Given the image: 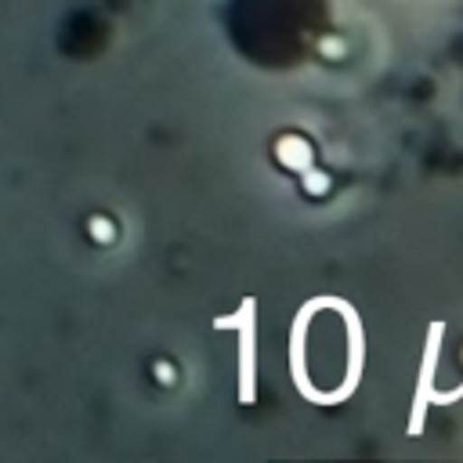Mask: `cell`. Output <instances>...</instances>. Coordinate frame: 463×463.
Instances as JSON below:
<instances>
[{
  "mask_svg": "<svg viewBox=\"0 0 463 463\" xmlns=\"http://www.w3.org/2000/svg\"><path fill=\"white\" fill-rule=\"evenodd\" d=\"M315 51H318V58H322V61L336 65V61H344V58H347V51H351V47H347V40H344L340 33H333V29H329V33H322V36H318Z\"/></svg>",
  "mask_w": 463,
  "mask_h": 463,
  "instance_id": "6da1fadb",
  "label": "cell"
},
{
  "mask_svg": "<svg viewBox=\"0 0 463 463\" xmlns=\"http://www.w3.org/2000/svg\"><path fill=\"white\" fill-rule=\"evenodd\" d=\"M90 239H94V242H112V239H116L112 221H109V217H90Z\"/></svg>",
  "mask_w": 463,
  "mask_h": 463,
  "instance_id": "7a4b0ae2",
  "label": "cell"
}]
</instances>
